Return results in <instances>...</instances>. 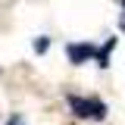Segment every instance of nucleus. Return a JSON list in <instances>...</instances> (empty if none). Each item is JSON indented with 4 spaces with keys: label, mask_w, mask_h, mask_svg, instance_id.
<instances>
[{
    "label": "nucleus",
    "mask_w": 125,
    "mask_h": 125,
    "mask_svg": "<svg viewBox=\"0 0 125 125\" xmlns=\"http://www.w3.org/2000/svg\"><path fill=\"white\" fill-rule=\"evenodd\" d=\"M119 25H122V28H125V16H122V19H119Z\"/></svg>",
    "instance_id": "obj_6"
},
{
    "label": "nucleus",
    "mask_w": 125,
    "mask_h": 125,
    "mask_svg": "<svg viewBox=\"0 0 125 125\" xmlns=\"http://www.w3.org/2000/svg\"><path fill=\"white\" fill-rule=\"evenodd\" d=\"M94 53H97V50H94L91 44H69V60L75 62V66H81V62H88L94 56Z\"/></svg>",
    "instance_id": "obj_2"
},
{
    "label": "nucleus",
    "mask_w": 125,
    "mask_h": 125,
    "mask_svg": "<svg viewBox=\"0 0 125 125\" xmlns=\"http://www.w3.org/2000/svg\"><path fill=\"white\" fill-rule=\"evenodd\" d=\"M122 6H125V0H122Z\"/></svg>",
    "instance_id": "obj_8"
},
{
    "label": "nucleus",
    "mask_w": 125,
    "mask_h": 125,
    "mask_svg": "<svg viewBox=\"0 0 125 125\" xmlns=\"http://www.w3.org/2000/svg\"><path fill=\"white\" fill-rule=\"evenodd\" d=\"M47 47H50L47 38H38V41H34V50H38V53H47Z\"/></svg>",
    "instance_id": "obj_5"
},
{
    "label": "nucleus",
    "mask_w": 125,
    "mask_h": 125,
    "mask_svg": "<svg viewBox=\"0 0 125 125\" xmlns=\"http://www.w3.org/2000/svg\"><path fill=\"white\" fill-rule=\"evenodd\" d=\"M66 100H69V109L75 113L78 119H94V97L88 100V97H78V94H69Z\"/></svg>",
    "instance_id": "obj_1"
},
{
    "label": "nucleus",
    "mask_w": 125,
    "mask_h": 125,
    "mask_svg": "<svg viewBox=\"0 0 125 125\" xmlns=\"http://www.w3.org/2000/svg\"><path fill=\"white\" fill-rule=\"evenodd\" d=\"M113 50H116V38H109L106 44L94 53V56H97V66H103V69H106V66H109V53H113Z\"/></svg>",
    "instance_id": "obj_3"
},
{
    "label": "nucleus",
    "mask_w": 125,
    "mask_h": 125,
    "mask_svg": "<svg viewBox=\"0 0 125 125\" xmlns=\"http://www.w3.org/2000/svg\"><path fill=\"white\" fill-rule=\"evenodd\" d=\"M94 119H97V122H100V119H106V103H103V100H97V97H94Z\"/></svg>",
    "instance_id": "obj_4"
},
{
    "label": "nucleus",
    "mask_w": 125,
    "mask_h": 125,
    "mask_svg": "<svg viewBox=\"0 0 125 125\" xmlns=\"http://www.w3.org/2000/svg\"><path fill=\"white\" fill-rule=\"evenodd\" d=\"M10 125H19V119H13V122H10Z\"/></svg>",
    "instance_id": "obj_7"
}]
</instances>
